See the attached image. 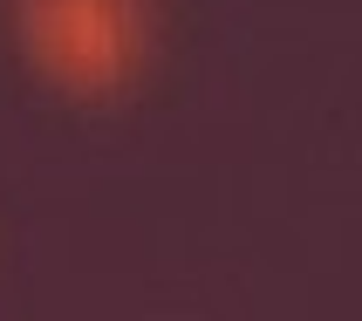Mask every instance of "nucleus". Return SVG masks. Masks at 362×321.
<instances>
[{
	"mask_svg": "<svg viewBox=\"0 0 362 321\" xmlns=\"http://www.w3.org/2000/svg\"><path fill=\"white\" fill-rule=\"evenodd\" d=\"M21 48L76 96H110L151 62V0H21Z\"/></svg>",
	"mask_w": 362,
	"mask_h": 321,
	"instance_id": "obj_1",
	"label": "nucleus"
}]
</instances>
